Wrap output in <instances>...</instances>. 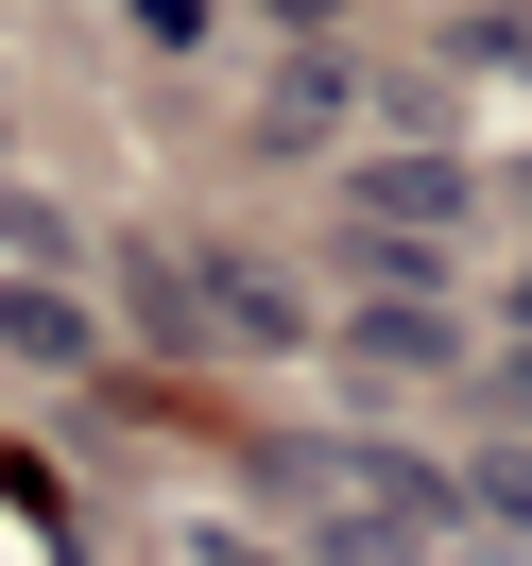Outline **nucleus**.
Listing matches in <instances>:
<instances>
[{"instance_id": "nucleus-2", "label": "nucleus", "mask_w": 532, "mask_h": 566, "mask_svg": "<svg viewBox=\"0 0 532 566\" xmlns=\"http://www.w3.org/2000/svg\"><path fill=\"white\" fill-rule=\"evenodd\" d=\"M515 326H532V275H515Z\"/></svg>"}, {"instance_id": "nucleus-3", "label": "nucleus", "mask_w": 532, "mask_h": 566, "mask_svg": "<svg viewBox=\"0 0 532 566\" xmlns=\"http://www.w3.org/2000/svg\"><path fill=\"white\" fill-rule=\"evenodd\" d=\"M207 566H258V549H207Z\"/></svg>"}, {"instance_id": "nucleus-1", "label": "nucleus", "mask_w": 532, "mask_h": 566, "mask_svg": "<svg viewBox=\"0 0 532 566\" xmlns=\"http://www.w3.org/2000/svg\"><path fill=\"white\" fill-rule=\"evenodd\" d=\"M0 344H18V360H86V344H104V326H86L70 292H0Z\"/></svg>"}]
</instances>
